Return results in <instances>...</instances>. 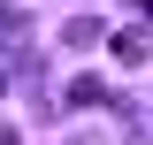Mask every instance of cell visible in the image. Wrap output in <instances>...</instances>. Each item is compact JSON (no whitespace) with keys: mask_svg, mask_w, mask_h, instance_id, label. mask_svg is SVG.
Listing matches in <instances>:
<instances>
[{"mask_svg":"<svg viewBox=\"0 0 153 145\" xmlns=\"http://www.w3.org/2000/svg\"><path fill=\"white\" fill-rule=\"evenodd\" d=\"M107 46H115V61H123V69H138V61L153 54V38H146V31H115Z\"/></svg>","mask_w":153,"mask_h":145,"instance_id":"obj_1","label":"cell"},{"mask_svg":"<svg viewBox=\"0 0 153 145\" xmlns=\"http://www.w3.org/2000/svg\"><path fill=\"white\" fill-rule=\"evenodd\" d=\"M100 99H107V84H100V76H76V84L61 92V107H100Z\"/></svg>","mask_w":153,"mask_h":145,"instance_id":"obj_2","label":"cell"},{"mask_svg":"<svg viewBox=\"0 0 153 145\" xmlns=\"http://www.w3.org/2000/svg\"><path fill=\"white\" fill-rule=\"evenodd\" d=\"M23 46V8H0V54H16Z\"/></svg>","mask_w":153,"mask_h":145,"instance_id":"obj_3","label":"cell"},{"mask_svg":"<svg viewBox=\"0 0 153 145\" xmlns=\"http://www.w3.org/2000/svg\"><path fill=\"white\" fill-rule=\"evenodd\" d=\"M100 31H107V23H92V16H76V23H61V38H69V46H100Z\"/></svg>","mask_w":153,"mask_h":145,"instance_id":"obj_4","label":"cell"},{"mask_svg":"<svg viewBox=\"0 0 153 145\" xmlns=\"http://www.w3.org/2000/svg\"><path fill=\"white\" fill-rule=\"evenodd\" d=\"M0 145H23V138H16V130H0Z\"/></svg>","mask_w":153,"mask_h":145,"instance_id":"obj_5","label":"cell"}]
</instances>
